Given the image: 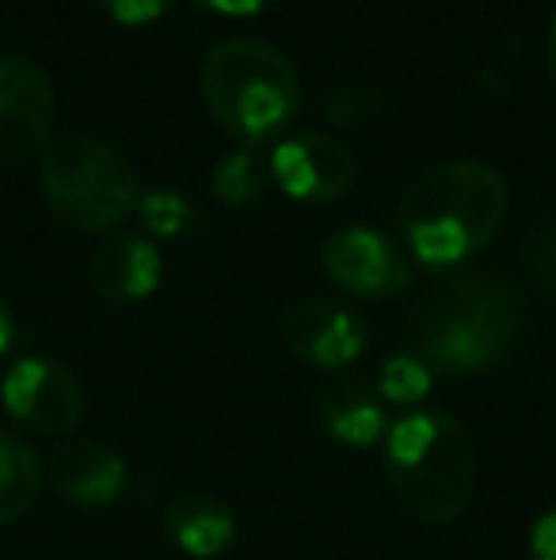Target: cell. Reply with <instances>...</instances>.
Masks as SVG:
<instances>
[{
    "label": "cell",
    "mask_w": 556,
    "mask_h": 560,
    "mask_svg": "<svg viewBox=\"0 0 556 560\" xmlns=\"http://www.w3.org/2000/svg\"><path fill=\"white\" fill-rule=\"evenodd\" d=\"M522 332V298L504 275L446 271L409 320V351L430 374L461 377L504 366Z\"/></svg>",
    "instance_id": "6da1fadb"
},
{
    "label": "cell",
    "mask_w": 556,
    "mask_h": 560,
    "mask_svg": "<svg viewBox=\"0 0 556 560\" xmlns=\"http://www.w3.org/2000/svg\"><path fill=\"white\" fill-rule=\"evenodd\" d=\"M507 218V184L484 161H442L412 179L397 222L409 252L427 267L476 256Z\"/></svg>",
    "instance_id": "7a4b0ae2"
},
{
    "label": "cell",
    "mask_w": 556,
    "mask_h": 560,
    "mask_svg": "<svg viewBox=\"0 0 556 560\" xmlns=\"http://www.w3.org/2000/svg\"><path fill=\"white\" fill-rule=\"evenodd\" d=\"M386 472L401 508L423 526H450L465 515L476 485L469 431L438 408H412L386 435Z\"/></svg>",
    "instance_id": "3957f363"
},
{
    "label": "cell",
    "mask_w": 556,
    "mask_h": 560,
    "mask_svg": "<svg viewBox=\"0 0 556 560\" xmlns=\"http://www.w3.org/2000/svg\"><path fill=\"white\" fill-rule=\"evenodd\" d=\"M206 107L233 138L268 141L301 107V81L289 58L260 38H222L202 61Z\"/></svg>",
    "instance_id": "277c9868"
},
{
    "label": "cell",
    "mask_w": 556,
    "mask_h": 560,
    "mask_svg": "<svg viewBox=\"0 0 556 560\" xmlns=\"http://www.w3.org/2000/svg\"><path fill=\"white\" fill-rule=\"evenodd\" d=\"M38 179L54 218L76 233H111L141 199L134 164L92 133L54 138L38 164Z\"/></svg>",
    "instance_id": "5b68a950"
},
{
    "label": "cell",
    "mask_w": 556,
    "mask_h": 560,
    "mask_svg": "<svg viewBox=\"0 0 556 560\" xmlns=\"http://www.w3.org/2000/svg\"><path fill=\"white\" fill-rule=\"evenodd\" d=\"M8 416L38 435H73L84 420V389L69 366L46 354L12 362L0 377Z\"/></svg>",
    "instance_id": "8992f818"
},
{
    "label": "cell",
    "mask_w": 556,
    "mask_h": 560,
    "mask_svg": "<svg viewBox=\"0 0 556 560\" xmlns=\"http://www.w3.org/2000/svg\"><path fill=\"white\" fill-rule=\"evenodd\" d=\"M54 81L23 54H0V164H27L54 141Z\"/></svg>",
    "instance_id": "52a82bcc"
},
{
    "label": "cell",
    "mask_w": 556,
    "mask_h": 560,
    "mask_svg": "<svg viewBox=\"0 0 556 560\" xmlns=\"http://www.w3.org/2000/svg\"><path fill=\"white\" fill-rule=\"evenodd\" d=\"M324 275L351 298H397L412 287V264L393 236L370 225L335 229L320 252Z\"/></svg>",
    "instance_id": "ba28073f"
},
{
    "label": "cell",
    "mask_w": 556,
    "mask_h": 560,
    "mask_svg": "<svg viewBox=\"0 0 556 560\" xmlns=\"http://www.w3.org/2000/svg\"><path fill=\"white\" fill-rule=\"evenodd\" d=\"M279 336L289 354L317 370H343L366 351L370 328L351 305L332 298H297L279 317Z\"/></svg>",
    "instance_id": "9c48e42d"
},
{
    "label": "cell",
    "mask_w": 556,
    "mask_h": 560,
    "mask_svg": "<svg viewBox=\"0 0 556 560\" xmlns=\"http://www.w3.org/2000/svg\"><path fill=\"white\" fill-rule=\"evenodd\" d=\"M271 176L289 199L301 202H332L351 191L358 176V164L347 145H340L328 133H297L279 141L271 153Z\"/></svg>",
    "instance_id": "30bf717a"
},
{
    "label": "cell",
    "mask_w": 556,
    "mask_h": 560,
    "mask_svg": "<svg viewBox=\"0 0 556 560\" xmlns=\"http://www.w3.org/2000/svg\"><path fill=\"white\" fill-rule=\"evenodd\" d=\"M50 485L76 508H107L127 488V462L96 439H66L50 454Z\"/></svg>",
    "instance_id": "8fae6325"
},
{
    "label": "cell",
    "mask_w": 556,
    "mask_h": 560,
    "mask_svg": "<svg viewBox=\"0 0 556 560\" xmlns=\"http://www.w3.org/2000/svg\"><path fill=\"white\" fill-rule=\"evenodd\" d=\"M161 252L149 236L111 233L92 256V290L107 305H138L161 287Z\"/></svg>",
    "instance_id": "7c38bea8"
},
{
    "label": "cell",
    "mask_w": 556,
    "mask_h": 560,
    "mask_svg": "<svg viewBox=\"0 0 556 560\" xmlns=\"http://www.w3.org/2000/svg\"><path fill=\"white\" fill-rule=\"evenodd\" d=\"M317 420L340 446L351 450H370L386 443L389 435V416L386 400L378 389L355 377H340L317 389Z\"/></svg>",
    "instance_id": "4fadbf2b"
},
{
    "label": "cell",
    "mask_w": 556,
    "mask_h": 560,
    "mask_svg": "<svg viewBox=\"0 0 556 560\" xmlns=\"http://www.w3.org/2000/svg\"><path fill=\"white\" fill-rule=\"evenodd\" d=\"M164 534L179 553L194 560H214L237 538V518L217 495L210 492H184L164 511Z\"/></svg>",
    "instance_id": "5bb4252c"
},
{
    "label": "cell",
    "mask_w": 556,
    "mask_h": 560,
    "mask_svg": "<svg viewBox=\"0 0 556 560\" xmlns=\"http://www.w3.org/2000/svg\"><path fill=\"white\" fill-rule=\"evenodd\" d=\"M43 485V457L20 435L0 431V526H12L35 508Z\"/></svg>",
    "instance_id": "9a60e30c"
},
{
    "label": "cell",
    "mask_w": 556,
    "mask_h": 560,
    "mask_svg": "<svg viewBox=\"0 0 556 560\" xmlns=\"http://www.w3.org/2000/svg\"><path fill=\"white\" fill-rule=\"evenodd\" d=\"M263 187H268V168H263L252 149H237V153L217 161L214 195L225 207H252V202L263 199Z\"/></svg>",
    "instance_id": "2e32d148"
},
{
    "label": "cell",
    "mask_w": 556,
    "mask_h": 560,
    "mask_svg": "<svg viewBox=\"0 0 556 560\" xmlns=\"http://www.w3.org/2000/svg\"><path fill=\"white\" fill-rule=\"evenodd\" d=\"M522 271L534 294L556 302V214H545L530 225L522 241Z\"/></svg>",
    "instance_id": "e0dca14e"
},
{
    "label": "cell",
    "mask_w": 556,
    "mask_h": 560,
    "mask_svg": "<svg viewBox=\"0 0 556 560\" xmlns=\"http://www.w3.org/2000/svg\"><path fill=\"white\" fill-rule=\"evenodd\" d=\"M138 218L161 241H179V236H191L199 229L194 207L176 191H145L138 199Z\"/></svg>",
    "instance_id": "ac0fdd59"
},
{
    "label": "cell",
    "mask_w": 556,
    "mask_h": 560,
    "mask_svg": "<svg viewBox=\"0 0 556 560\" xmlns=\"http://www.w3.org/2000/svg\"><path fill=\"white\" fill-rule=\"evenodd\" d=\"M430 382H435V374L423 366L416 354L404 351V354H393V359L381 366L378 397L386 400V405H409L412 408L430 393Z\"/></svg>",
    "instance_id": "d6986e66"
},
{
    "label": "cell",
    "mask_w": 556,
    "mask_h": 560,
    "mask_svg": "<svg viewBox=\"0 0 556 560\" xmlns=\"http://www.w3.org/2000/svg\"><path fill=\"white\" fill-rule=\"evenodd\" d=\"M386 107V92L374 89V84H340V89L328 92L324 100V112L332 122H366Z\"/></svg>",
    "instance_id": "ffe728a7"
},
{
    "label": "cell",
    "mask_w": 556,
    "mask_h": 560,
    "mask_svg": "<svg viewBox=\"0 0 556 560\" xmlns=\"http://www.w3.org/2000/svg\"><path fill=\"white\" fill-rule=\"evenodd\" d=\"M99 4L122 27H145V23H156L161 15H168L176 0H99Z\"/></svg>",
    "instance_id": "44dd1931"
},
{
    "label": "cell",
    "mask_w": 556,
    "mask_h": 560,
    "mask_svg": "<svg viewBox=\"0 0 556 560\" xmlns=\"http://www.w3.org/2000/svg\"><path fill=\"white\" fill-rule=\"evenodd\" d=\"M530 553L534 560H556V508L537 515L534 530H530Z\"/></svg>",
    "instance_id": "7402d4cb"
},
{
    "label": "cell",
    "mask_w": 556,
    "mask_h": 560,
    "mask_svg": "<svg viewBox=\"0 0 556 560\" xmlns=\"http://www.w3.org/2000/svg\"><path fill=\"white\" fill-rule=\"evenodd\" d=\"M202 12H214V15H252L260 8H268L271 0H194Z\"/></svg>",
    "instance_id": "603a6c76"
},
{
    "label": "cell",
    "mask_w": 556,
    "mask_h": 560,
    "mask_svg": "<svg viewBox=\"0 0 556 560\" xmlns=\"http://www.w3.org/2000/svg\"><path fill=\"white\" fill-rule=\"evenodd\" d=\"M12 343H15V317H12V310H8L4 298H0V359L12 351Z\"/></svg>",
    "instance_id": "cb8c5ba5"
},
{
    "label": "cell",
    "mask_w": 556,
    "mask_h": 560,
    "mask_svg": "<svg viewBox=\"0 0 556 560\" xmlns=\"http://www.w3.org/2000/svg\"><path fill=\"white\" fill-rule=\"evenodd\" d=\"M545 61H549V77L556 84V15H553V31H549V46H545Z\"/></svg>",
    "instance_id": "d4e9b609"
}]
</instances>
